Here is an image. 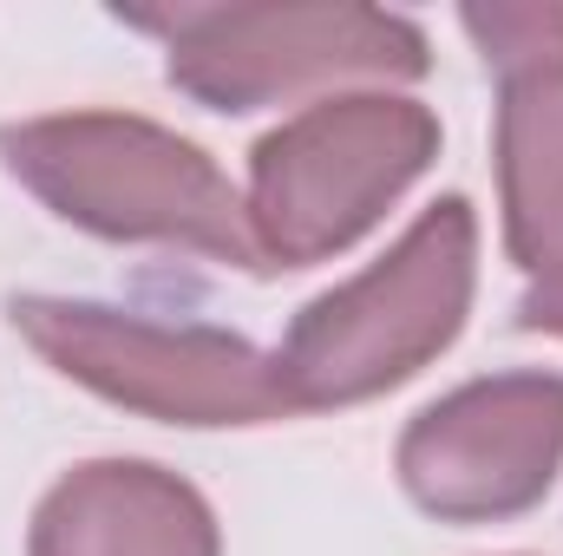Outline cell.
Listing matches in <instances>:
<instances>
[{
  "mask_svg": "<svg viewBox=\"0 0 563 556\" xmlns=\"http://www.w3.org/2000/svg\"><path fill=\"white\" fill-rule=\"evenodd\" d=\"M112 20L164 40V79L217 119L321 105L341 92H407L432 73L420 20L367 0H190L119 7Z\"/></svg>",
  "mask_w": 563,
  "mask_h": 556,
  "instance_id": "cell-2",
  "label": "cell"
},
{
  "mask_svg": "<svg viewBox=\"0 0 563 556\" xmlns=\"http://www.w3.org/2000/svg\"><path fill=\"white\" fill-rule=\"evenodd\" d=\"M492 164H498V223L505 256L525 276L563 263V59L498 79L492 112Z\"/></svg>",
  "mask_w": 563,
  "mask_h": 556,
  "instance_id": "cell-8",
  "label": "cell"
},
{
  "mask_svg": "<svg viewBox=\"0 0 563 556\" xmlns=\"http://www.w3.org/2000/svg\"><path fill=\"white\" fill-rule=\"evenodd\" d=\"M472 294H478V210L472 197L445 190L400 230V243L380 263L334 281L288 321L269 360L295 419L347 413L420 380L465 334Z\"/></svg>",
  "mask_w": 563,
  "mask_h": 556,
  "instance_id": "cell-3",
  "label": "cell"
},
{
  "mask_svg": "<svg viewBox=\"0 0 563 556\" xmlns=\"http://www.w3.org/2000/svg\"><path fill=\"white\" fill-rule=\"evenodd\" d=\"M26 556H223V524L157 458H86L33 504Z\"/></svg>",
  "mask_w": 563,
  "mask_h": 556,
  "instance_id": "cell-7",
  "label": "cell"
},
{
  "mask_svg": "<svg viewBox=\"0 0 563 556\" xmlns=\"http://www.w3.org/2000/svg\"><path fill=\"white\" fill-rule=\"evenodd\" d=\"M0 170L59 223L132 243L184 249L243 276H263L243 190L197 138L144 119V112H46L0 125Z\"/></svg>",
  "mask_w": 563,
  "mask_h": 556,
  "instance_id": "cell-1",
  "label": "cell"
},
{
  "mask_svg": "<svg viewBox=\"0 0 563 556\" xmlns=\"http://www.w3.org/2000/svg\"><path fill=\"white\" fill-rule=\"evenodd\" d=\"M400 491L432 524H518L563 478V374H478L407 419L394 445Z\"/></svg>",
  "mask_w": 563,
  "mask_h": 556,
  "instance_id": "cell-6",
  "label": "cell"
},
{
  "mask_svg": "<svg viewBox=\"0 0 563 556\" xmlns=\"http://www.w3.org/2000/svg\"><path fill=\"white\" fill-rule=\"evenodd\" d=\"M459 26L472 33L478 59L498 79L525 73V66H544V59H563V7H538V0H518V7H459Z\"/></svg>",
  "mask_w": 563,
  "mask_h": 556,
  "instance_id": "cell-9",
  "label": "cell"
},
{
  "mask_svg": "<svg viewBox=\"0 0 563 556\" xmlns=\"http://www.w3.org/2000/svg\"><path fill=\"white\" fill-rule=\"evenodd\" d=\"M518 327H525V334H551V341H563V263L544 269V276H531V288L518 294Z\"/></svg>",
  "mask_w": 563,
  "mask_h": 556,
  "instance_id": "cell-10",
  "label": "cell"
},
{
  "mask_svg": "<svg viewBox=\"0 0 563 556\" xmlns=\"http://www.w3.org/2000/svg\"><path fill=\"white\" fill-rule=\"evenodd\" d=\"M439 144L445 125L413 92H341L288 112L250 144L243 184L263 276L347 256L439 164Z\"/></svg>",
  "mask_w": 563,
  "mask_h": 556,
  "instance_id": "cell-4",
  "label": "cell"
},
{
  "mask_svg": "<svg viewBox=\"0 0 563 556\" xmlns=\"http://www.w3.org/2000/svg\"><path fill=\"white\" fill-rule=\"evenodd\" d=\"M13 334L73 387L119 413L157 425H276L295 419L276 380V360L210 321H164L119 301H79V294H7Z\"/></svg>",
  "mask_w": 563,
  "mask_h": 556,
  "instance_id": "cell-5",
  "label": "cell"
}]
</instances>
